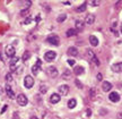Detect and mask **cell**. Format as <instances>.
Segmentation results:
<instances>
[{"mask_svg":"<svg viewBox=\"0 0 122 119\" xmlns=\"http://www.w3.org/2000/svg\"><path fill=\"white\" fill-rule=\"evenodd\" d=\"M17 99V102L19 106H26L27 103H28V99H27L26 95H24V94H18V97H16Z\"/></svg>","mask_w":122,"mask_h":119,"instance_id":"6da1fadb","label":"cell"},{"mask_svg":"<svg viewBox=\"0 0 122 119\" xmlns=\"http://www.w3.org/2000/svg\"><path fill=\"white\" fill-rule=\"evenodd\" d=\"M5 51H6V56H7V57H10V58H14L15 52H16V50H15V48H14V45H11V44L7 45V47L5 48Z\"/></svg>","mask_w":122,"mask_h":119,"instance_id":"7a4b0ae2","label":"cell"},{"mask_svg":"<svg viewBox=\"0 0 122 119\" xmlns=\"http://www.w3.org/2000/svg\"><path fill=\"white\" fill-rule=\"evenodd\" d=\"M24 85H25V87L26 88H30L33 85H34V78H33L32 76H30V75L25 76V79H24Z\"/></svg>","mask_w":122,"mask_h":119,"instance_id":"3957f363","label":"cell"},{"mask_svg":"<svg viewBox=\"0 0 122 119\" xmlns=\"http://www.w3.org/2000/svg\"><path fill=\"white\" fill-rule=\"evenodd\" d=\"M46 41H48L50 44H53V45H56V47H58V45H59V43H60V39H59V36H57V35L49 36Z\"/></svg>","mask_w":122,"mask_h":119,"instance_id":"277c9868","label":"cell"},{"mask_svg":"<svg viewBox=\"0 0 122 119\" xmlns=\"http://www.w3.org/2000/svg\"><path fill=\"white\" fill-rule=\"evenodd\" d=\"M57 57V53L54 52V51H48V52H45L44 54V59L46 60V61H52L54 60Z\"/></svg>","mask_w":122,"mask_h":119,"instance_id":"5b68a950","label":"cell"},{"mask_svg":"<svg viewBox=\"0 0 122 119\" xmlns=\"http://www.w3.org/2000/svg\"><path fill=\"white\" fill-rule=\"evenodd\" d=\"M58 91H59V95H67L68 94V92H69V86L68 85H60L59 86V88H58Z\"/></svg>","mask_w":122,"mask_h":119,"instance_id":"8992f818","label":"cell"},{"mask_svg":"<svg viewBox=\"0 0 122 119\" xmlns=\"http://www.w3.org/2000/svg\"><path fill=\"white\" fill-rule=\"evenodd\" d=\"M46 74H48L50 77H57L58 76V69L56 68V67H49L48 69H46Z\"/></svg>","mask_w":122,"mask_h":119,"instance_id":"52a82bcc","label":"cell"},{"mask_svg":"<svg viewBox=\"0 0 122 119\" xmlns=\"http://www.w3.org/2000/svg\"><path fill=\"white\" fill-rule=\"evenodd\" d=\"M109 99L112 102H119L120 101V94L118 92H111L109 95Z\"/></svg>","mask_w":122,"mask_h":119,"instance_id":"ba28073f","label":"cell"},{"mask_svg":"<svg viewBox=\"0 0 122 119\" xmlns=\"http://www.w3.org/2000/svg\"><path fill=\"white\" fill-rule=\"evenodd\" d=\"M112 70L114 71V73H121L122 71V62H118V64H114V65H112Z\"/></svg>","mask_w":122,"mask_h":119,"instance_id":"9c48e42d","label":"cell"},{"mask_svg":"<svg viewBox=\"0 0 122 119\" xmlns=\"http://www.w3.org/2000/svg\"><path fill=\"white\" fill-rule=\"evenodd\" d=\"M94 22H95V16H94L93 14L87 15V16H86V18H85V23H86L87 25H92Z\"/></svg>","mask_w":122,"mask_h":119,"instance_id":"30bf717a","label":"cell"},{"mask_svg":"<svg viewBox=\"0 0 122 119\" xmlns=\"http://www.w3.org/2000/svg\"><path fill=\"white\" fill-rule=\"evenodd\" d=\"M6 93H7V95H8L10 99H16V94L14 93L13 88L10 87L9 85H7V86H6Z\"/></svg>","mask_w":122,"mask_h":119,"instance_id":"8fae6325","label":"cell"},{"mask_svg":"<svg viewBox=\"0 0 122 119\" xmlns=\"http://www.w3.org/2000/svg\"><path fill=\"white\" fill-rule=\"evenodd\" d=\"M60 95L58 94V93H53L52 95L50 97V102L51 103H58V102L60 101Z\"/></svg>","mask_w":122,"mask_h":119,"instance_id":"7c38bea8","label":"cell"},{"mask_svg":"<svg viewBox=\"0 0 122 119\" xmlns=\"http://www.w3.org/2000/svg\"><path fill=\"white\" fill-rule=\"evenodd\" d=\"M18 60H19V58L16 57V58H11V60H10V70L14 71L16 69V65H17Z\"/></svg>","mask_w":122,"mask_h":119,"instance_id":"4fadbf2b","label":"cell"},{"mask_svg":"<svg viewBox=\"0 0 122 119\" xmlns=\"http://www.w3.org/2000/svg\"><path fill=\"white\" fill-rule=\"evenodd\" d=\"M102 88H103L104 92H109L110 90L112 88V84L110 83V82H103L102 83Z\"/></svg>","mask_w":122,"mask_h":119,"instance_id":"5bb4252c","label":"cell"},{"mask_svg":"<svg viewBox=\"0 0 122 119\" xmlns=\"http://www.w3.org/2000/svg\"><path fill=\"white\" fill-rule=\"evenodd\" d=\"M68 54L69 56H72V57H76L77 54H78V50H77V48H75V47H70L69 49H68Z\"/></svg>","mask_w":122,"mask_h":119,"instance_id":"9a60e30c","label":"cell"},{"mask_svg":"<svg viewBox=\"0 0 122 119\" xmlns=\"http://www.w3.org/2000/svg\"><path fill=\"white\" fill-rule=\"evenodd\" d=\"M75 24H76V31H83V30H84V22H83V21L77 19Z\"/></svg>","mask_w":122,"mask_h":119,"instance_id":"2e32d148","label":"cell"},{"mask_svg":"<svg viewBox=\"0 0 122 119\" xmlns=\"http://www.w3.org/2000/svg\"><path fill=\"white\" fill-rule=\"evenodd\" d=\"M84 73H85V68L83 66H77L75 68V74L76 75H83Z\"/></svg>","mask_w":122,"mask_h":119,"instance_id":"e0dca14e","label":"cell"},{"mask_svg":"<svg viewBox=\"0 0 122 119\" xmlns=\"http://www.w3.org/2000/svg\"><path fill=\"white\" fill-rule=\"evenodd\" d=\"M89 42L93 47H96V45H98V39L94 35H91L89 36Z\"/></svg>","mask_w":122,"mask_h":119,"instance_id":"ac0fdd59","label":"cell"},{"mask_svg":"<svg viewBox=\"0 0 122 119\" xmlns=\"http://www.w3.org/2000/svg\"><path fill=\"white\" fill-rule=\"evenodd\" d=\"M86 8H87V4H86V2H84L81 6H79L78 8H76V11H77V13H83V11L86 10Z\"/></svg>","mask_w":122,"mask_h":119,"instance_id":"d6986e66","label":"cell"},{"mask_svg":"<svg viewBox=\"0 0 122 119\" xmlns=\"http://www.w3.org/2000/svg\"><path fill=\"white\" fill-rule=\"evenodd\" d=\"M77 104V101L75 100V99H70L69 101H68V108L69 109H74L75 107Z\"/></svg>","mask_w":122,"mask_h":119,"instance_id":"ffe728a7","label":"cell"},{"mask_svg":"<svg viewBox=\"0 0 122 119\" xmlns=\"http://www.w3.org/2000/svg\"><path fill=\"white\" fill-rule=\"evenodd\" d=\"M77 34V31L76 30H74V28H69L68 31L66 32V35L68 36V38H70V36H74Z\"/></svg>","mask_w":122,"mask_h":119,"instance_id":"44dd1931","label":"cell"},{"mask_svg":"<svg viewBox=\"0 0 122 119\" xmlns=\"http://www.w3.org/2000/svg\"><path fill=\"white\" fill-rule=\"evenodd\" d=\"M40 70H41V67L36 66V65H34V66L32 67V73H33L34 75H37V74L40 73Z\"/></svg>","mask_w":122,"mask_h":119,"instance_id":"7402d4cb","label":"cell"},{"mask_svg":"<svg viewBox=\"0 0 122 119\" xmlns=\"http://www.w3.org/2000/svg\"><path fill=\"white\" fill-rule=\"evenodd\" d=\"M66 18H67V15H66V14H62V15H60V16H59V17L57 18V22H58V23L65 22Z\"/></svg>","mask_w":122,"mask_h":119,"instance_id":"603a6c76","label":"cell"},{"mask_svg":"<svg viewBox=\"0 0 122 119\" xmlns=\"http://www.w3.org/2000/svg\"><path fill=\"white\" fill-rule=\"evenodd\" d=\"M30 58V51H25L24 54H23V60H24V61H26V60H28Z\"/></svg>","mask_w":122,"mask_h":119,"instance_id":"cb8c5ba5","label":"cell"},{"mask_svg":"<svg viewBox=\"0 0 122 119\" xmlns=\"http://www.w3.org/2000/svg\"><path fill=\"white\" fill-rule=\"evenodd\" d=\"M46 92H48V87H46L45 85H41V86H40V93L45 94Z\"/></svg>","mask_w":122,"mask_h":119,"instance_id":"d4e9b609","label":"cell"},{"mask_svg":"<svg viewBox=\"0 0 122 119\" xmlns=\"http://www.w3.org/2000/svg\"><path fill=\"white\" fill-rule=\"evenodd\" d=\"M87 56L91 58V59H93V58L96 57V56H95V52H94L93 50H87Z\"/></svg>","mask_w":122,"mask_h":119,"instance_id":"484cf974","label":"cell"},{"mask_svg":"<svg viewBox=\"0 0 122 119\" xmlns=\"http://www.w3.org/2000/svg\"><path fill=\"white\" fill-rule=\"evenodd\" d=\"M6 81H7L8 83H10V82L13 81V75H11V73H8V74L6 75Z\"/></svg>","mask_w":122,"mask_h":119,"instance_id":"4316f807","label":"cell"},{"mask_svg":"<svg viewBox=\"0 0 122 119\" xmlns=\"http://www.w3.org/2000/svg\"><path fill=\"white\" fill-rule=\"evenodd\" d=\"M20 15H22V16H27V17H28V15H30V9L22 10V11H20Z\"/></svg>","mask_w":122,"mask_h":119,"instance_id":"83f0119b","label":"cell"},{"mask_svg":"<svg viewBox=\"0 0 122 119\" xmlns=\"http://www.w3.org/2000/svg\"><path fill=\"white\" fill-rule=\"evenodd\" d=\"M89 4H91L92 6H98L101 2L98 1V0H93V1H89Z\"/></svg>","mask_w":122,"mask_h":119,"instance_id":"f1b7e54d","label":"cell"},{"mask_svg":"<svg viewBox=\"0 0 122 119\" xmlns=\"http://www.w3.org/2000/svg\"><path fill=\"white\" fill-rule=\"evenodd\" d=\"M75 83H76V85H77V87H79V88H83L84 86H83V84L80 83V82H79L78 79H76V81H75Z\"/></svg>","mask_w":122,"mask_h":119,"instance_id":"f546056e","label":"cell"},{"mask_svg":"<svg viewBox=\"0 0 122 119\" xmlns=\"http://www.w3.org/2000/svg\"><path fill=\"white\" fill-rule=\"evenodd\" d=\"M92 60H93V62H94V64H95L96 66H100V60H98V59H97V58H93V59H92Z\"/></svg>","mask_w":122,"mask_h":119,"instance_id":"4dcf8cb0","label":"cell"},{"mask_svg":"<svg viewBox=\"0 0 122 119\" xmlns=\"http://www.w3.org/2000/svg\"><path fill=\"white\" fill-rule=\"evenodd\" d=\"M70 75H71V73H70V70H66V73L63 74V77H65V78H67V77H69Z\"/></svg>","mask_w":122,"mask_h":119,"instance_id":"1f68e13d","label":"cell"},{"mask_svg":"<svg viewBox=\"0 0 122 119\" xmlns=\"http://www.w3.org/2000/svg\"><path fill=\"white\" fill-rule=\"evenodd\" d=\"M67 61H68V64H69L70 66H74V65H75V62H76V61L74 60V59H68Z\"/></svg>","mask_w":122,"mask_h":119,"instance_id":"d6a6232c","label":"cell"},{"mask_svg":"<svg viewBox=\"0 0 122 119\" xmlns=\"http://www.w3.org/2000/svg\"><path fill=\"white\" fill-rule=\"evenodd\" d=\"M96 78H97V81H102L103 76H102V74H101V73H98V74H97V76H96Z\"/></svg>","mask_w":122,"mask_h":119,"instance_id":"836d02e7","label":"cell"},{"mask_svg":"<svg viewBox=\"0 0 122 119\" xmlns=\"http://www.w3.org/2000/svg\"><path fill=\"white\" fill-rule=\"evenodd\" d=\"M36 66H39V67L42 66V61H41V59H37V60H36Z\"/></svg>","mask_w":122,"mask_h":119,"instance_id":"e575fe53","label":"cell"},{"mask_svg":"<svg viewBox=\"0 0 122 119\" xmlns=\"http://www.w3.org/2000/svg\"><path fill=\"white\" fill-rule=\"evenodd\" d=\"M32 21H33V19H32V18L27 17V18H26V21H25V23H24V24H30V23L32 22Z\"/></svg>","mask_w":122,"mask_h":119,"instance_id":"d590c367","label":"cell"},{"mask_svg":"<svg viewBox=\"0 0 122 119\" xmlns=\"http://www.w3.org/2000/svg\"><path fill=\"white\" fill-rule=\"evenodd\" d=\"M7 109H8V106H7V104H5L4 108H2V110H1V114H4V112L7 110Z\"/></svg>","mask_w":122,"mask_h":119,"instance_id":"8d00e7d4","label":"cell"},{"mask_svg":"<svg viewBox=\"0 0 122 119\" xmlns=\"http://www.w3.org/2000/svg\"><path fill=\"white\" fill-rule=\"evenodd\" d=\"M91 115H92V110H91V109H87V110H86V116H87V117H89Z\"/></svg>","mask_w":122,"mask_h":119,"instance_id":"74e56055","label":"cell"},{"mask_svg":"<svg viewBox=\"0 0 122 119\" xmlns=\"http://www.w3.org/2000/svg\"><path fill=\"white\" fill-rule=\"evenodd\" d=\"M91 95L93 97H95V90H94V88H92V90H91Z\"/></svg>","mask_w":122,"mask_h":119,"instance_id":"f35d334b","label":"cell"},{"mask_svg":"<svg viewBox=\"0 0 122 119\" xmlns=\"http://www.w3.org/2000/svg\"><path fill=\"white\" fill-rule=\"evenodd\" d=\"M117 118H118V119H122V112H119L118 116H117Z\"/></svg>","mask_w":122,"mask_h":119,"instance_id":"ab89813d","label":"cell"},{"mask_svg":"<svg viewBox=\"0 0 122 119\" xmlns=\"http://www.w3.org/2000/svg\"><path fill=\"white\" fill-rule=\"evenodd\" d=\"M22 70H23V67H19V68L17 69V73H18V74H20V73H22Z\"/></svg>","mask_w":122,"mask_h":119,"instance_id":"60d3db41","label":"cell"},{"mask_svg":"<svg viewBox=\"0 0 122 119\" xmlns=\"http://www.w3.org/2000/svg\"><path fill=\"white\" fill-rule=\"evenodd\" d=\"M63 4L65 5H70V1H63Z\"/></svg>","mask_w":122,"mask_h":119,"instance_id":"b9f144b4","label":"cell"},{"mask_svg":"<svg viewBox=\"0 0 122 119\" xmlns=\"http://www.w3.org/2000/svg\"><path fill=\"white\" fill-rule=\"evenodd\" d=\"M30 119H37V117H36V116H32V117H30Z\"/></svg>","mask_w":122,"mask_h":119,"instance_id":"7bdbcfd3","label":"cell"},{"mask_svg":"<svg viewBox=\"0 0 122 119\" xmlns=\"http://www.w3.org/2000/svg\"><path fill=\"white\" fill-rule=\"evenodd\" d=\"M121 34H122V25H121Z\"/></svg>","mask_w":122,"mask_h":119,"instance_id":"ee69618b","label":"cell"}]
</instances>
